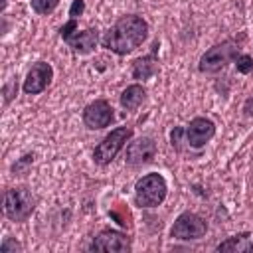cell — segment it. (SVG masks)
Listing matches in <instances>:
<instances>
[{
	"label": "cell",
	"mask_w": 253,
	"mask_h": 253,
	"mask_svg": "<svg viewBox=\"0 0 253 253\" xmlns=\"http://www.w3.org/2000/svg\"><path fill=\"white\" fill-rule=\"evenodd\" d=\"M148 38V24L144 18L136 14H126L119 18L103 36L101 43L105 49L117 53V55H126L140 47L144 40Z\"/></svg>",
	"instance_id": "1"
},
{
	"label": "cell",
	"mask_w": 253,
	"mask_h": 253,
	"mask_svg": "<svg viewBox=\"0 0 253 253\" xmlns=\"http://www.w3.org/2000/svg\"><path fill=\"white\" fill-rule=\"evenodd\" d=\"M168 184L162 174L148 172L134 184V202L138 208H156L166 200Z\"/></svg>",
	"instance_id": "2"
},
{
	"label": "cell",
	"mask_w": 253,
	"mask_h": 253,
	"mask_svg": "<svg viewBox=\"0 0 253 253\" xmlns=\"http://www.w3.org/2000/svg\"><path fill=\"white\" fill-rule=\"evenodd\" d=\"M132 126H117L113 128L93 150V162L99 166H107L115 160V156L125 148V144L132 138Z\"/></svg>",
	"instance_id": "3"
},
{
	"label": "cell",
	"mask_w": 253,
	"mask_h": 253,
	"mask_svg": "<svg viewBox=\"0 0 253 253\" xmlns=\"http://www.w3.org/2000/svg\"><path fill=\"white\" fill-rule=\"evenodd\" d=\"M239 55V47L233 40H225L221 43H215L211 45L202 57H200V63H198V69L202 73H219L221 69L227 67V63H231L235 57Z\"/></svg>",
	"instance_id": "4"
},
{
	"label": "cell",
	"mask_w": 253,
	"mask_h": 253,
	"mask_svg": "<svg viewBox=\"0 0 253 253\" xmlns=\"http://www.w3.org/2000/svg\"><path fill=\"white\" fill-rule=\"evenodd\" d=\"M36 210V198L28 188H10L4 192V215L12 221H26Z\"/></svg>",
	"instance_id": "5"
},
{
	"label": "cell",
	"mask_w": 253,
	"mask_h": 253,
	"mask_svg": "<svg viewBox=\"0 0 253 253\" xmlns=\"http://www.w3.org/2000/svg\"><path fill=\"white\" fill-rule=\"evenodd\" d=\"M206 233H208V221L194 211H182L170 227V237L180 241H196L202 239Z\"/></svg>",
	"instance_id": "6"
},
{
	"label": "cell",
	"mask_w": 253,
	"mask_h": 253,
	"mask_svg": "<svg viewBox=\"0 0 253 253\" xmlns=\"http://www.w3.org/2000/svg\"><path fill=\"white\" fill-rule=\"evenodd\" d=\"M83 125L89 130H101L111 126V123L115 121V111L109 105V101L105 99H95L93 103H89L83 109Z\"/></svg>",
	"instance_id": "7"
},
{
	"label": "cell",
	"mask_w": 253,
	"mask_h": 253,
	"mask_svg": "<svg viewBox=\"0 0 253 253\" xmlns=\"http://www.w3.org/2000/svg\"><path fill=\"white\" fill-rule=\"evenodd\" d=\"M93 251H111V253H126L132 249L130 237L126 233H121L117 229H101L93 243L89 245Z\"/></svg>",
	"instance_id": "8"
},
{
	"label": "cell",
	"mask_w": 253,
	"mask_h": 253,
	"mask_svg": "<svg viewBox=\"0 0 253 253\" xmlns=\"http://www.w3.org/2000/svg\"><path fill=\"white\" fill-rule=\"evenodd\" d=\"M215 134V123L208 117H196L190 121V125L184 128V136L190 148H202L206 146Z\"/></svg>",
	"instance_id": "9"
},
{
	"label": "cell",
	"mask_w": 253,
	"mask_h": 253,
	"mask_svg": "<svg viewBox=\"0 0 253 253\" xmlns=\"http://www.w3.org/2000/svg\"><path fill=\"white\" fill-rule=\"evenodd\" d=\"M51 79H53V67L47 61H38L28 71L22 89L26 95H40L51 85Z\"/></svg>",
	"instance_id": "10"
},
{
	"label": "cell",
	"mask_w": 253,
	"mask_h": 253,
	"mask_svg": "<svg viewBox=\"0 0 253 253\" xmlns=\"http://www.w3.org/2000/svg\"><path fill=\"white\" fill-rule=\"evenodd\" d=\"M156 156V142L150 136H140L126 146V164L128 166H142L148 164Z\"/></svg>",
	"instance_id": "11"
},
{
	"label": "cell",
	"mask_w": 253,
	"mask_h": 253,
	"mask_svg": "<svg viewBox=\"0 0 253 253\" xmlns=\"http://www.w3.org/2000/svg\"><path fill=\"white\" fill-rule=\"evenodd\" d=\"M73 51L85 55V53H91L95 47H97V42H99V32L93 30V28H87V30H75L73 34H69L65 40H63Z\"/></svg>",
	"instance_id": "12"
},
{
	"label": "cell",
	"mask_w": 253,
	"mask_h": 253,
	"mask_svg": "<svg viewBox=\"0 0 253 253\" xmlns=\"http://www.w3.org/2000/svg\"><path fill=\"white\" fill-rule=\"evenodd\" d=\"M156 51H158V42H154L152 51H150L148 55L136 57V59L132 61V77H134V79H150L152 75L158 73Z\"/></svg>",
	"instance_id": "13"
},
{
	"label": "cell",
	"mask_w": 253,
	"mask_h": 253,
	"mask_svg": "<svg viewBox=\"0 0 253 253\" xmlns=\"http://www.w3.org/2000/svg\"><path fill=\"white\" fill-rule=\"evenodd\" d=\"M144 99H146V91H144V87L142 85H138V83H132V85H128L123 93H121V107L123 109H126V111H136L142 103H144Z\"/></svg>",
	"instance_id": "14"
},
{
	"label": "cell",
	"mask_w": 253,
	"mask_h": 253,
	"mask_svg": "<svg viewBox=\"0 0 253 253\" xmlns=\"http://www.w3.org/2000/svg\"><path fill=\"white\" fill-rule=\"evenodd\" d=\"M249 237H251L249 231L237 233V235H233V237H229V239L217 243L215 249H217V251H247V247H249V243H247Z\"/></svg>",
	"instance_id": "15"
},
{
	"label": "cell",
	"mask_w": 253,
	"mask_h": 253,
	"mask_svg": "<svg viewBox=\"0 0 253 253\" xmlns=\"http://www.w3.org/2000/svg\"><path fill=\"white\" fill-rule=\"evenodd\" d=\"M109 215H111V219L117 221L121 227H125V229H130V227H132V215H130V210H128L125 204H121V202L113 204L111 210H109Z\"/></svg>",
	"instance_id": "16"
},
{
	"label": "cell",
	"mask_w": 253,
	"mask_h": 253,
	"mask_svg": "<svg viewBox=\"0 0 253 253\" xmlns=\"http://www.w3.org/2000/svg\"><path fill=\"white\" fill-rule=\"evenodd\" d=\"M30 4H32V10H34L36 14L47 16V14H51V12L57 8L59 0H32Z\"/></svg>",
	"instance_id": "17"
},
{
	"label": "cell",
	"mask_w": 253,
	"mask_h": 253,
	"mask_svg": "<svg viewBox=\"0 0 253 253\" xmlns=\"http://www.w3.org/2000/svg\"><path fill=\"white\" fill-rule=\"evenodd\" d=\"M233 63H235V67H237L239 73H249V71H253V59H251V55H247V53H239V55L233 59Z\"/></svg>",
	"instance_id": "18"
},
{
	"label": "cell",
	"mask_w": 253,
	"mask_h": 253,
	"mask_svg": "<svg viewBox=\"0 0 253 253\" xmlns=\"http://www.w3.org/2000/svg\"><path fill=\"white\" fill-rule=\"evenodd\" d=\"M10 251H22V245L16 241V239H12V237H6L4 241H2V245H0V253H10Z\"/></svg>",
	"instance_id": "19"
},
{
	"label": "cell",
	"mask_w": 253,
	"mask_h": 253,
	"mask_svg": "<svg viewBox=\"0 0 253 253\" xmlns=\"http://www.w3.org/2000/svg\"><path fill=\"white\" fill-rule=\"evenodd\" d=\"M85 10V2L83 0H73L71 8H69V18H79Z\"/></svg>",
	"instance_id": "20"
},
{
	"label": "cell",
	"mask_w": 253,
	"mask_h": 253,
	"mask_svg": "<svg viewBox=\"0 0 253 253\" xmlns=\"http://www.w3.org/2000/svg\"><path fill=\"white\" fill-rule=\"evenodd\" d=\"M247 251H253V243H249V247H247Z\"/></svg>",
	"instance_id": "21"
}]
</instances>
